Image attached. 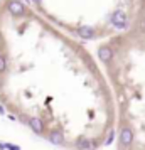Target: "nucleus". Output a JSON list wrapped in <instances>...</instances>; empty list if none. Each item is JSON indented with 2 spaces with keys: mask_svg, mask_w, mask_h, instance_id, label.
<instances>
[{
  "mask_svg": "<svg viewBox=\"0 0 145 150\" xmlns=\"http://www.w3.org/2000/svg\"><path fill=\"white\" fill-rule=\"evenodd\" d=\"M113 138H115V132H113V130H110V132H108V137H106V138H105V145H111V142H113Z\"/></svg>",
  "mask_w": 145,
  "mask_h": 150,
  "instance_id": "nucleus-9",
  "label": "nucleus"
},
{
  "mask_svg": "<svg viewBox=\"0 0 145 150\" xmlns=\"http://www.w3.org/2000/svg\"><path fill=\"white\" fill-rule=\"evenodd\" d=\"M34 2H35V4H41V0H34Z\"/></svg>",
  "mask_w": 145,
  "mask_h": 150,
  "instance_id": "nucleus-13",
  "label": "nucleus"
},
{
  "mask_svg": "<svg viewBox=\"0 0 145 150\" xmlns=\"http://www.w3.org/2000/svg\"><path fill=\"white\" fill-rule=\"evenodd\" d=\"M7 69V61H5V57L0 54V73H4Z\"/></svg>",
  "mask_w": 145,
  "mask_h": 150,
  "instance_id": "nucleus-10",
  "label": "nucleus"
},
{
  "mask_svg": "<svg viewBox=\"0 0 145 150\" xmlns=\"http://www.w3.org/2000/svg\"><path fill=\"white\" fill-rule=\"evenodd\" d=\"M7 7H8V12L12 15H24V12H25V7L22 5V2H19V0H10Z\"/></svg>",
  "mask_w": 145,
  "mask_h": 150,
  "instance_id": "nucleus-2",
  "label": "nucleus"
},
{
  "mask_svg": "<svg viewBox=\"0 0 145 150\" xmlns=\"http://www.w3.org/2000/svg\"><path fill=\"white\" fill-rule=\"evenodd\" d=\"M98 57L103 62H108V61L113 59V51H111L108 46H101V47L98 49Z\"/></svg>",
  "mask_w": 145,
  "mask_h": 150,
  "instance_id": "nucleus-6",
  "label": "nucleus"
},
{
  "mask_svg": "<svg viewBox=\"0 0 145 150\" xmlns=\"http://www.w3.org/2000/svg\"><path fill=\"white\" fill-rule=\"evenodd\" d=\"M47 140L52 143V145H62V143H64V133H62L61 130H52V132L49 133Z\"/></svg>",
  "mask_w": 145,
  "mask_h": 150,
  "instance_id": "nucleus-4",
  "label": "nucleus"
},
{
  "mask_svg": "<svg viewBox=\"0 0 145 150\" xmlns=\"http://www.w3.org/2000/svg\"><path fill=\"white\" fill-rule=\"evenodd\" d=\"M5 149H7V150H21V147L12 145V143H5Z\"/></svg>",
  "mask_w": 145,
  "mask_h": 150,
  "instance_id": "nucleus-11",
  "label": "nucleus"
},
{
  "mask_svg": "<svg viewBox=\"0 0 145 150\" xmlns=\"http://www.w3.org/2000/svg\"><path fill=\"white\" fill-rule=\"evenodd\" d=\"M29 127H30L32 132H35V133H42V132H44V122H42L39 116H32V118L29 120Z\"/></svg>",
  "mask_w": 145,
  "mask_h": 150,
  "instance_id": "nucleus-5",
  "label": "nucleus"
},
{
  "mask_svg": "<svg viewBox=\"0 0 145 150\" xmlns=\"http://www.w3.org/2000/svg\"><path fill=\"white\" fill-rule=\"evenodd\" d=\"M120 142H122V145H125V147H128V145L133 142V132H132L128 127H123V128H122V132H120Z\"/></svg>",
  "mask_w": 145,
  "mask_h": 150,
  "instance_id": "nucleus-3",
  "label": "nucleus"
},
{
  "mask_svg": "<svg viewBox=\"0 0 145 150\" xmlns=\"http://www.w3.org/2000/svg\"><path fill=\"white\" fill-rule=\"evenodd\" d=\"M142 30L145 32V21H142Z\"/></svg>",
  "mask_w": 145,
  "mask_h": 150,
  "instance_id": "nucleus-12",
  "label": "nucleus"
},
{
  "mask_svg": "<svg viewBox=\"0 0 145 150\" xmlns=\"http://www.w3.org/2000/svg\"><path fill=\"white\" fill-rule=\"evenodd\" d=\"M78 34H79L81 39L90 41V39H95V29H93V27H86V25H84V27H79Z\"/></svg>",
  "mask_w": 145,
  "mask_h": 150,
  "instance_id": "nucleus-8",
  "label": "nucleus"
},
{
  "mask_svg": "<svg viewBox=\"0 0 145 150\" xmlns=\"http://www.w3.org/2000/svg\"><path fill=\"white\" fill-rule=\"evenodd\" d=\"M111 24L117 29H123L127 25V14L123 10H115L113 15H111Z\"/></svg>",
  "mask_w": 145,
  "mask_h": 150,
  "instance_id": "nucleus-1",
  "label": "nucleus"
},
{
  "mask_svg": "<svg viewBox=\"0 0 145 150\" xmlns=\"http://www.w3.org/2000/svg\"><path fill=\"white\" fill-rule=\"evenodd\" d=\"M76 149L78 150H93V149H96V143L93 140H88V138H79L76 142Z\"/></svg>",
  "mask_w": 145,
  "mask_h": 150,
  "instance_id": "nucleus-7",
  "label": "nucleus"
}]
</instances>
